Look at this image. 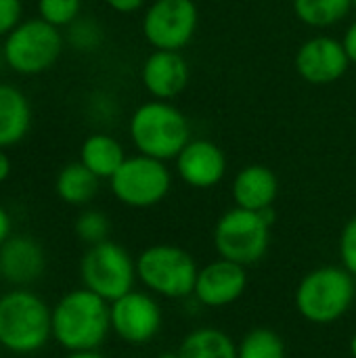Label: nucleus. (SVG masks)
<instances>
[{
    "mask_svg": "<svg viewBox=\"0 0 356 358\" xmlns=\"http://www.w3.org/2000/svg\"><path fill=\"white\" fill-rule=\"evenodd\" d=\"M109 331V302L86 287L67 292L52 306V340L67 352L99 350Z\"/></svg>",
    "mask_w": 356,
    "mask_h": 358,
    "instance_id": "f257e3e1",
    "label": "nucleus"
},
{
    "mask_svg": "<svg viewBox=\"0 0 356 358\" xmlns=\"http://www.w3.org/2000/svg\"><path fill=\"white\" fill-rule=\"evenodd\" d=\"M52 338V308L34 292L17 287L0 296V346L13 355L40 352Z\"/></svg>",
    "mask_w": 356,
    "mask_h": 358,
    "instance_id": "f03ea898",
    "label": "nucleus"
},
{
    "mask_svg": "<svg viewBox=\"0 0 356 358\" xmlns=\"http://www.w3.org/2000/svg\"><path fill=\"white\" fill-rule=\"evenodd\" d=\"M355 292V277L344 266H321L300 279L294 304L304 321L329 325L350 310Z\"/></svg>",
    "mask_w": 356,
    "mask_h": 358,
    "instance_id": "7ed1b4c3",
    "label": "nucleus"
},
{
    "mask_svg": "<svg viewBox=\"0 0 356 358\" xmlns=\"http://www.w3.org/2000/svg\"><path fill=\"white\" fill-rule=\"evenodd\" d=\"M275 222L273 208L262 212L233 208L225 212L214 227V248L220 258L252 266L260 262L271 243V227Z\"/></svg>",
    "mask_w": 356,
    "mask_h": 358,
    "instance_id": "20e7f679",
    "label": "nucleus"
},
{
    "mask_svg": "<svg viewBox=\"0 0 356 358\" xmlns=\"http://www.w3.org/2000/svg\"><path fill=\"white\" fill-rule=\"evenodd\" d=\"M130 138L138 153L155 159H176L191 141L187 117L170 103L151 101L130 117Z\"/></svg>",
    "mask_w": 356,
    "mask_h": 358,
    "instance_id": "39448f33",
    "label": "nucleus"
},
{
    "mask_svg": "<svg viewBox=\"0 0 356 358\" xmlns=\"http://www.w3.org/2000/svg\"><path fill=\"white\" fill-rule=\"evenodd\" d=\"M63 44L59 27L40 17L23 19L2 42L6 67L19 76H40L59 61Z\"/></svg>",
    "mask_w": 356,
    "mask_h": 358,
    "instance_id": "423d86ee",
    "label": "nucleus"
},
{
    "mask_svg": "<svg viewBox=\"0 0 356 358\" xmlns=\"http://www.w3.org/2000/svg\"><path fill=\"white\" fill-rule=\"evenodd\" d=\"M197 264L189 252L176 245L157 243L143 250L136 258V277L153 294L180 300L193 296L197 281Z\"/></svg>",
    "mask_w": 356,
    "mask_h": 358,
    "instance_id": "0eeeda50",
    "label": "nucleus"
},
{
    "mask_svg": "<svg viewBox=\"0 0 356 358\" xmlns=\"http://www.w3.org/2000/svg\"><path fill=\"white\" fill-rule=\"evenodd\" d=\"M80 277L86 289L111 304L134 289L136 260L126 248L107 239L86 250L80 260Z\"/></svg>",
    "mask_w": 356,
    "mask_h": 358,
    "instance_id": "6e6552de",
    "label": "nucleus"
},
{
    "mask_svg": "<svg viewBox=\"0 0 356 358\" xmlns=\"http://www.w3.org/2000/svg\"><path fill=\"white\" fill-rule=\"evenodd\" d=\"M113 197L128 208H151L157 206L172 187V174L162 159L149 155L126 157L120 170L109 178Z\"/></svg>",
    "mask_w": 356,
    "mask_h": 358,
    "instance_id": "1a4fd4ad",
    "label": "nucleus"
},
{
    "mask_svg": "<svg viewBox=\"0 0 356 358\" xmlns=\"http://www.w3.org/2000/svg\"><path fill=\"white\" fill-rule=\"evenodd\" d=\"M197 29V6L193 0H155L143 17V34L157 50L187 46Z\"/></svg>",
    "mask_w": 356,
    "mask_h": 358,
    "instance_id": "9d476101",
    "label": "nucleus"
},
{
    "mask_svg": "<svg viewBox=\"0 0 356 358\" xmlns=\"http://www.w3.org/2000/svg\"><path fill=\"white\" fill-rule=\"evenodd\" d=\"M111 331L130 346L149 344L162 329V308L157 300L143 292H130L109 304Z\"/></svg>",
    "mask_w": 356,
    "mask_h": 358,
    "instance_id": "9b49d317",
    "label": "nucleus"
},
{
    "mask_svg": "<svg viewBox=\"0 0 356 358\" xmlns=\"http://www.w3.org/2000/svg\"><path fill=\"white\" fill-rule=\"evenodd\" d=\"M248 287L245 266L231 260H214L199 268L193 296L208 308H225L237 302Z\"/></svg>",
    "mask_w": 356,
    "mask_h": 358,
    "instance_id": "f8f14e48",
    "label": "nucleus"
},
{
    "mask_svg": "<svg viewBox=\"0 0 356 358\" xmlns=\"http://www.w3.org/2000/svg\"><path fill=\"white\" fill-rule=\"evenodd\" d=\"M348 55L344 44L329 36H319L304 42L296 55L298 73L311 84H332L348 69Z\"/></svg>",
    "mask_w": 356,
    "mask_h": 358,
    "instance_id": "ddd939ff",
    "label": "nucleus"
},
{
    "mask_svg": "<svg viewBox=\"0 0 356 358\" xmlns=\"http://www.w3.org/2000/svg\"><path fill=\"white\" fill-rule=\"evenodd\" d=\"M46 268V254L38 239L29 235H10L0 245V279L25 287L36 283Z\"/></svg>",
    "mask_w": 356,
    "mask_h": 358,
    "instance_id": "4468645a",
    "label": "nucleus"
},
{
    "mask_svg": "<svg viewBox=\"0 0 356 358\" xmlns=\"http://www.w3.org/2000/svg\"><path fill=\"white\" fill-rule=\"evenodd\" d=\"M176 172L193 189H212L222 180L227 159L212 141H189L176 157Z\"/></svg>",
    "mask_w": 356,
    "mask_h": 358,
    "instance_id": "2eb2a0df",
    "label": "nucleus"
},
{
    "mask_svg": "<svg viewBox=\"0 0 356 358\" xmlns=\"http://www.w3.org/2000/svg\"><path fill=\"white\" fill-rule=\"evenodd\" d=\"M141 76L149 94L162 101L185 90L189 82V67L178 50H155L147 57Z\"/></svg>",
    "mask_w": 356,
    "mask_h": 358,
    "instance_id": "dca6fc26",
    "label": "nucleus"
},
{
    "mask_svg": "<svg viewBox=\"0 0 356 358\" xmlns=\"http://www.w3.org/2000/svg\"><path fill=\"white\" fill-rule=\"evenodd\" d=\"M279 182L271 168L254 164L245 166L233 180V199L237 208L262 212L266 208H273V201L277 199Z\"/></svg>",
    "mask_w": 356,
    "mask_h": 358,
    "instance_id": "f3484780",
    "label": "nucleus"
},
{
    "mask_svg": "<svg viewBox=\"0 0 356 358\" xmlns=\"http://www.w3.org/2000/svg\"><path fill=\"white\" fill-rule=\"evenodd\" d=\"M31 128V103L13 84L0 82V149L19 145Z\"/></svg>",
    "mask_w": 356,
    "mask_h": 358,
    "instance_id": "a211bd4d",
    "label": "nucleus"
},
{
    "mask_svg": "<svg viewBox=\"0 0 356 358\" xmlns=\"http://www.w3.org/2000/svg\"><path fill=\"white\" fill-rule=\"evenodd\" d=\"M80 162L99 178H111L126 162L124 147L109 134H90L80 147Z\"/></svg>",
    "mask_w": 356,
    "mask_h": 358,
    "instance_id": "6ab92c4d",
    "label": "nucleus"
},
{
    "mask_svg": "<svg viewBox=\"0 0 356 358\" xmlns=\"http://www.w3.org/2000/svg\"><path fill=\"white\" fill-rule=\"evenodd\" d=\"M99 176H94L82 162L63 166L55 178V193L67 206H86L99 193Z\"/></svg>",
    "mask_w": 356,
    "mask_h": 358,
    "instance_id": "aec40b11",
    "label": "nucleus"
},
{
    "mask_svg": "<svg viewBox=\"0 0 356 358\" xmlns=\"http://www.w3.org/2000/svg\"><path fill=\"white\" fill-rule=\"evenodd\" d=\"M180 358H237L233 338L216 327H201L187 334L178 346Z\"/></svg>",
    "mask_w": 356,
    "mask_h": 358,
    "instance_id": "412c9836",
    "label": "nucleus"
},
{
    "mask_svg": "<svg viewBox=\"0 0 356 358\" xmlns=\"http://www.w3.org/2000/svg\"><path fill=\"white\" fill-rule=\"evenodd\" d=\"M353 8V0H294L300 21L311 27H329L342 21Z\"/></svg>",
    "mask_w": 356,
    "mask_h": 358,
    "instance_id": "4be33fe9",
    "label": "nucleus"
},
{
    "mask_svg": "<svg viewBox=\"0 0 356 358\" xmlns=\"http://www.w3.org/2000/svg\"><path fill=\"white\" fill-rule=\"evenodd\" d=\"M285 342L283 338L269 329V327H254L250 329L239 346H237V358H285Z\"/></svg>",
    "mask_w": 356,
    "mask_h": 358,
    "instance_id": "5701e85b",
    "label": "nucleus"
},
{
    "mask_svg": "<svg viewBox=\"0 0 356 358\" xmlns=\"http://www.w3.org/2000/svg\"><path fill=\"white\" fill-rule=\"evenodd\" d=\"M65 42L73 48V50H80V52H92L101 46L105 34H103V27L97 19L92 17H78L73 23H69L65 27Z\"/></svg>",
    "mask_w": 356,
    "mask_h": 358,
    "instance_id": "b1692460",
    "label": "nucleus"
},
{
    "mask_svg": "<svg viewBox=\"0 0 356 358\" xmlns=\"http://www.w3.org/2000/svg\"><path fill=\"white\" fill-rule=\"evenodd\" d=\"M73 231H76V237L90 248V245H97V243H103V241L109 239L111 224H109V218L103 212H99V210H84L76 218Z\"/></svg>",
    "mask_w": 356,
    "mask_h": 358,
    "instance_id": "393cba45",
    "label": "nucleus"
},
{
    "mask_svg": "<svg viewBox=\"0 0 356 358\" xmlns=\"http://www.w3.org/2000/svg\"><path fill=\"white\" fill-rule=\"evenodd\" d=\"M38 17L55 27H67L80 17L82 0H38Z\"/></svg>",
    "mask_w": 356,
    "mask_h": 358,
    "instance_id": "a878e982",
    "label": "nucleus"
},
{
    "mask_svg": "<svg viewBox=\"0 0 356 358\" xmlns=\"http://www.w3.org/2000/svg\"><path fill=\"white\" fill-rule=\"evenodd\" d=\"M340 260L342 266L356 277V216L350 218L340 235Z\"/></svg>",
    "mask_w": 356,
    "mask_h": 358,
    "instance_id": "bb28decb",
    "label": "nucleus"
},
{
    "mask_svg": "<svg viewBox=\"0 0 356 358\" xmlns=\"http://www.w3.org/2000/svg\"><path fill=\"white\" fill-rule=\"evenodd\" d=\"M23 21V0H0V38H6Z\"/></svg>",
    "mask_w": 356,
    "mask_h": 358,
    "instance_id": "cd10ccee",
    "label": "nucleus"
},
{
    "mask_svg": "<svg viewBox=\"0 0 356 358\" xmlns=\"http://www.w3.org/2000/svg\"><path fill=\"white\" fill-rule=\"evenodd\" d=\"M342 44H344V50H346L350 63H356V21L346 29V36H344Z\"/></svg>",
    "mask_w": 356,
    "mask_h": 358,
    "instance_id": "c85d7f7f",
    "label": "nucleus"
},
{
    "mask_svg": "<svg viewBox=\"0 0 356 358\" xmlns=\"http://www.w3.org/2000/svg\"><path fill=\"white\" fill-rule=\"evenodd\" d=\"M105 2L118 13H134L145 4V0H105Z\"/></svg>",
    "mask_w": 356,
    "mask_h": 358,
    "instance_id": "c756f323",
    "label": "nucleus"
},
{
    "mask_svg": "<svg viewBox=\"0 0 356 358\" xmlns=\"http://www.w3.org/2000/svg\"><path fill=\"white\" fill-rule=\"evenodd\" d=\"M13 235V218L6 208L0 206V245Z\"/></svg>",
    "mask_w": 356,
    "mask_h": 358,
    "instance_id": "7c9ffc66",
    "label": "nucleus"
},
{
    "mask_svg": "<svg viewBox=\"0 0 356 358\" xmlns=\"http://www.w3.org/2000/svg\"><path fill=\"white\" fill-rule=\"evenodd\" d=\"M10 170H13V164H10L8 153H6V149H0V185L8 180Z\"/></svg>",
    "mask_w": 356,
    "mask_h": 358,
    "instance_id": "2f4dec72",
    "label": "nucleus"
},
{
    "mask_svg": "<svg viewBox=\"0 0 356 358\" xmlns=\"http://www.w3.org/2000/svg\"><path fill=\"white\" fill-rule=\"evenodd\" d=\"M65 358H105L99 350H82V352H69Z\"/></svg>",
    "mask_w": 356,
    "mask_h": 358,
    "instance_id": "473e14b6",
    "label": "nucleus"
},
{
    "mask_svg": "<svg viewBox=\"0 0 356 358\" xmlns=\"http://www.w3.org/2000/svg\"><path fill=\"white\" fill-rule=\"evenodd\" d=\"M155 358H180V357H178V350H176V352H162V355H157Z\"/></svg>",
    "mask_w": 356,
    "mask_h": 358,
    "instance_id": "72a5a7b5",
    "label": "nucleus"
},
{
    "mask_svg": "<svg viewBox=\"0 0 356 358\" xmlns=\"http://www.w3.org/2000/svg\"><path fill=\"white\" fill-rule=\"evenodd\" d=\"M350 355L356 358V334L350 338Z\"/></svg>",
    "mask_w": 356,
    "mask_h": 358,
    "instance_id": "f704fd0d",
    "label": "nucleus"
},
{
    "mask_svg": "<svg viewBox=\"0 0 356 358\" xmlns=\"http://www.w3.org/2000/svg\"><path fill=\"white\" fill-rule=\"evenodd\" d=\"M6 65V61H4V48H2V44H0V69Z\"/></svg>",
    "mask_w": 356,
    "mask_h": 358,
    "instance_id": "c9c22d12",
    "label": "nucleus"
},
{
    "mask_svg": "<svg viewBox=\"0 0 356 358\" xmlns=\"http://www.w3.org/2000/svg\"><path fill=\"white\" fill-rule=\"evenodd\" d=\"M353 6H355V8H356V0H353Z\"/></svg>",
    "mask_w": 356,
    "mask_h": 358,
    "instance_id": "e433bc0d",
    "label": "nucleus"
}]
</instances>
